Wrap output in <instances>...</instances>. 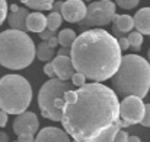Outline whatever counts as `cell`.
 <instances>
[{"label": "cell", "mask_w": 150, "mask_h": 142, "mask_svg": "<svg viewBox=\"0 0 150 142\" xmlns=\"http://www.w3.org/2000/svg\"><path fill=\"white\" fill-rule=\"evenodd\" d=\"M34 141V135L31 133H19L18 135V142H32Z\"/></svg>", "instance_id": "f1b7e54d"}, {"label": "cell", "mask_w": 150, "mask_h": 142, "mask_svg": "<svg viewBox=\"0 0 150 142\" xmlns=\"http://www.w3.org/2000/svg\"><path fill=\"white\" fill-rule=\"evenodd\" d=\"M57 56H70V47H61L57 50Z\"/></svg>", "instance_id": "d6a6232c"}, {"label": "cell", "mask_w": 150, "mask_h": 142, "mask_svg": "<svg viewBox=\"0 0 150 142\" xmlns=\"http://www.w3.org/2000/svg\"><path fill=\"white\" fill-rule=\"evenodd\" d=\"M0 142H9V136L6 132H1L0 131Z\"/></svg>", "instance_id": "d590c367"}, {"label": "cell", "mask_w": 150, "mask_h": 142, "mask_svg": "<svg viewBox=\"0 0 150 142\" xmlns=\"http://www.w3.org/2000/svg\"><path fill=\"white\" fill-rule=\"evenodd\" d=\"M128 136H130V135H128L125 131L118 129V131H117V133H115V136H114V141L112 142H127Z\"/></svg>", "instance_id": "484cf974"}, {"label": "cell", "mask_w": 150, "mask_h": 142, "mask_svg": "<svg viewBox=\"0 0 150 142\" xmlns=\"http://www.w3.org/2000/svg\"><path fill=\"white\" fill-rule=\"evenodd\" d=\"M28 9L26 7H19L18 4L10 6V13H7V22L12 29H19V31H28L26 29V16H28Z\"/></svg>", "instance_id": "4fadbf2b"}, {"label": "cell", "mask_w": 150, "mask_h": 142, "mask_svg": "<svg viewBox=\"0 0 150 142\" xmlns=\"http://www.w3.org/2000/svg\"><path fill=\"white\" fill-rule=\"evenodd\" d=\"M51 65L54 67L55 76L58 79H63V81H69L73 76V73L76 72L73 65H71L70 56H55V57H52Z\"/></svg>", "instance_id": "7c38bea8"}, {"label": "cell", "mask_w": 150, "mask_h": 142, "mask_svg": "<svg viewBox=\"0 0 150 142\" xmlns=\"http://www.w3.org/2000/svg\"><path fill=\"white\" fill-rule=\"evenodd\" d=\"M120 119V101L100 82L85 84L64 94L63 129L74 142H91Z\"/></svg>", "instance_id": "6da1fadb"}, {"label": "cell", "mask_w": 150, "mask_h": 142, "mask_svg": "<svg viewBox=\"0 0 150 142\" xmlns=\"http://www.w3.org/2000/svg\"><path fill=\"white\" fill-rule=\"evenodd\" d=\"M32 101V87L21 75H4L0 78V110L7 114L25 111Z\"/></svg>", "instance_id": "5b68a950"}, {"label": "cell", "mask_w": 150, "mask_h": 142, "mask_svg": "<svg viewBox=\"0 0 150 142\" xmlns=\"http://www.w3.org/2000/svg\"><path fill=\"white\" fill-rule=\"evenodd\" d=\"M40 34V38H41V41H47L48 38H51L52 35H55V32L54 31H51L48 28H45V29H42L41 32H38Z\"/></svg>", "instance_id": "83f0119b"}, {"label": "cell", "mask_w": 150, "mask_h": 142, "mask_svg": "<svg viewBox=\"0 0 150 142\" xmlns=\"http://www.w3.org/2000/svg\"><path fill=\"white\" fill-rule=\"evenodd\" d=\"M121 57L117 38L100 28L83 31L70 47V60L74 70L93 82L111 79L120 66Z\"/></svg>", "instance_id": "7a4b0ae2"}, {"label": "cell", "mask_w": 150, "mask_h": 142, "mask_svg": "<svg viewBox=\"0 0 150 142\" xmlns=\"http://www.w3.org/2000/svg\"><path fill=\"white\" fill-rule=\"evenodd\" d=\"M118 129H121V128H120V123H118V120H117L112 126H109L106 131H103L99 136H96L93 141H91V142H112Z\"/></svg>", "instance_id": "d6986e66"}, {"label": "cell", "mask_w": 150, "mask_h": 142, "mask_svg": "<svg viewBox=\"0 0 150 142\" xmlns=\"http://www.w3.org/2000/svg\"><path fill=\"white\" fill-rule=\"evenodd\" d=\"M18 117L13 120V132L16 135L19 133H31L35 135L40 129V120L35 113L32 111H22L16 114Z\"/></svg>", "instance_id": "9c48e42d"}, {"label": "cell", "mask_w": 150, "mask_h": 142, "mask_svg": "<svg viewBox=\"0 0 150 142\" xmlns=\"http://www.w3.org/2000/svg\"><path fill=\"white\" fill-rule=\"evenodd\" d=\"M117 43H118V47H120V50H121V51H122V50H127V48H130V46H128V41H127V37L117 38Z\"/></svg>", "instance_id": "f546056e"}, {"label": "cell", "mask_w": 150, "mask_h": 142, "mask_svg": "<svg viewBox=\"0 0 150 142\" xmlns=\"http://www.w3.org/2000/svg\"><path fill=\"white\" fill-rule=\"evenodd\" d=\"M139 1H140V0H115V3H117L120 7L125 9V10L134 9V7L139 4Z\"/></svg>", "instance_id": "cb8c5ba5"}, {"label": "cell", "mask_w": 150, "mask_h": 142, "mask_svg": "<svg viewBox=\"0 0 150 142\" xmlns=\"http://www.w3.org/2000/svg\"><path fill=\"white\" fill-rule=\"evenodd\" d=\"M115 15V3L111 0H98L86 6V15L79 22L82 29H88L92 27H106L112 22Z\"/></svg>", "instance_id": "52a82bcc"}, {"label": "cell", "mask_w": 150, "mask_h": 142, "mask_svg": "<svg viewBox=\"0 0 150 142\" xmlns=\"http://www.w3.org/2000/svg\"><path fill=\"white\" fill-rule=\"evenodd\" d=\"M76 32L73 31V29H63L58 35H57V38H58V44L61 46V47H71V44H73V41L76 40Z\"/></svg>", "instance_id": "ffe728a7"}, {"label": "cell", "mask_w": 150, "mask_h": 142, "mask_svg": "<svg viewBox=\"0 0 150 142\" xmlns=\"http://www.w3.org/2000/svg\"><path fill=\"white\" fill-rule=\"evenodd\" d=\"M15 142H18V141H15Z\"/></svg>", "instance_id": "ab89813d"}, {"label": "cell", "mask_w": 150, "mask_h": 142, "mask_svg": "<svg viewBox=\"0 0 150 142\" xmlns=\"http://www.w3.org/2000/svg\"><path fill=\"white\" fill-rule=\"evenodd\" d=\"M44 73L48 76V78H55V73H54V67H52V65L51 63H47L45 66H44Z\"/></svg>", "instance_id": "4dcf8cb0"}, {"label": "cell", "mask_w": 150, "mask_h": 142, "mask_svg": "<svg viewBox=\"0 0 150 142\" xmlns=\"http://www.w3.org/2000/svg\"><path fill=\"white\" fill-rule=\"evenodd\" d=\"M47 43L50 44L51 47H54V48H55L57 46H58V38H57L55 35H52L51 38H48V40H47Z\"/></svg>", "instance_id": "836d02e7"}, {"label": "cell", "mask_w": 150, "mask_h": 142, "mask_svg": "<svg viewBox=\"0 0 150 142\" xmlns=\"http://www.w3.org/2000/svg\"><path fill=\"white\" fill-rule=\"evenodd\" d=\"M111 79L117 95H136L144 98L150 91L149 62L139 54H127L121 57L120 66Z\"/></svg>", "instance_id": "3957f363"}, {"label": "cell", "mask_w": 150, "mask_h": 142, "mask_svg": "<svg viewBox=\"0 0 150 142\" xmlns=\"http://www.w3.org/2000/svg\"><path fill=\"white\" fill-rule=\"evenodd\" d=\"M6 16H7V1L0 0V25L6 21Z\"/></svg>", "instance_id": "4316f807"}, {"label": "cell", "mask_w": 150, "mask_h": 142, "mask_svg": "<svg viewBox=\"0 0 150 142\" xmlns=\"http://www.w3.org/2000/svg\"><path fill=\"white\" fill-rule=\"evenodd\" d=\"M60 15L70 24H79L86 15V4L83 0H66L61 4Z\"/></svg>", "instance_id": "30bf717a"}, {"label": "cell", "mask_w": 150, "mask_h": 142, "mask_svg": "<svg viewBox=\"0 0 150 142\" xmlns=\"http://www.w3.org/2000/svg\"><path fill=\"white\" fill-rule=\"evenodd\" d=\"M112 22H114V28L117 31H120L121 34L130 32L134 28V19L130 15H117L115 13L112 18Z\"/></svg>", "instance_id": "2e32d148"}, {"label": "cell", "mask_w": 150, "mask_h": 142, "mask_svg": "<svg viewBox=\"0 0 150 142\" xmlns=\"http://www.w3.org/2000/svg\"><path fill=\"white\" fill-rule=\"evenodd\" d=\"M35 59V43L19 29H6L0 32V65L10 70L28 67Z\"/></svg>", "instance_id": "277c9868"}, {"label": "cell", "mask_w": 150, "mask_h": 142, "mask_svg": "<svg viewBox=\"0 0 150 142\" xmlns=\"http://www.w3.org/2000/svg\"><path fill=\"white\" fill-rule=\"evenodd\" d=\"M133 19H134V27L140 34L150 35V7L140 9Z\"/></svg>", "instance_id": "5bb4252c"}, {"label": "cell", "mask_w": 150, "mask_h": 142, "mask_svg": "<svg viewBox=\"0 0 150 142\" xmlns=\"http://www.w3.org/2000/svg\"><path fill=\"white\" fill-rule=\"evenodd\" d=\"M127 142H142V141H140V138H139V136H128Z\"/></svg>", "instance_id": "8d00e7d4"}, {"label": "cell", "mask_w": 150, "mask_h": 142, "mask_svg": "<svg viewBox=\"0 0 150 142\" xmlns=\"http://www.w3.org/2000/svg\"><path fill=\"white\" fill-rule=\"evenodd\" d=\"M45 21H47V28L55 32V31L61 27L63 18H61L60 12H54V10H52L48 16H45Z\"/></svg>", "instance_id": "44dd1931"}, {"label": "cell", "mask_w": 150, "mask_h": 142, "mask_svg": "<svg viewBox=\"0 0 150 142\" xmlns=\"http://www.w3.org/2000/svg\"><path fill=\"white\" fill-rule=\"evenodd\" d=\"M149 60H150V50H149Z\"/></svg>", "instance_id": "74e56055"}, {"label": "cell", "mask_w": 150, "mask_h": 142, "mask_svg": "<svg viewBox=\"0 0 150 142\" xmlns=\"http://www.w3.org/2000/svg\"><path fill=\"white\" fill-rule=\"evenodd\" d=\"M61 4H63V1H60V0L54 1V3H52V7H51V10H54V12H60V9H61Z\"/></svg>", "instance_id": "e575fe53"}, {"label": "cell", "mask_w": 150, "mask_h": 142, "mask_svg": "<svg viewBox=\"0 0 150 142\" xmlns=\"http://www.w3.org/2000/svg\"><path fill=\"white\" fill-rule=\"evenodd\" d=\"M83 1H91V0H83Z\"/></svg>", "instance_id": "f35d334b"}, {"label": "cell", "mask_w": 150, "mask_h": 142, "mask_svg": "<svg viewBox=\"0 0 150 142\" xmlns=\"http://www.w3.org/2000/svg\"><path fill=\"white\" fill-rule=\"evenodd\" d=\"M54 53H55V48L51 47L47 41H41L40 46H35V56L41 62H50V60H52Z\"/></svg>", "instance_id": "e0dca14e"}, {"label": "cell", "mask_w": 150, "mask_h": 142, "mask_svg": "<svg viewBox=\"0 0 150 142\" xmlns=\"http://www.w3.org/2000/svg\"><path fill=\"white\" fill-rule=\"evenodd\" d=\"M45 28H47V21H45V16L40 10L28 13V16H26V29L28 31L38 34Z\"/></svg>", "instance_id": "9a60e30c"}, {"label": "cell", "mask_w": 150, "mask_h": 142, "mask_svg": "<svg viewBox=\"0 0 150 142\" xmlns=\"http://www.w3.org/2000/svg\"><path fill=\"white\" fill-rule=\"evenodd\" d=\"M140 123L144 128H150V104H144V113H143V119Z\"/></svg>", "instance_id": "d4e9b609"}, {"label": "cell", "mask_w": 150, "mask_h": 142, "mask_svg": "<svg viewBox=\"0 0 150 142\" xmlns=\"http://www.w3.org/2000/svg\"><path fill=\"white\" fill-rule=\"evenodd\" d=\"M127 41H128V46L133 48V50H140L142 44H143V34H140L139 31H130L128 37H127Z\"/></svg>", "instance_id": "7402d4cb"}, {"label": "cell", "mask_w": 150, "mask_h": 142, "mask_svg": "<svg viewBox=\"0 0 150 142\" xmlns=\"http://www.w3.org/2000/svg\"><path fill=\"white\" fill-rule=\"evenodd\" d=\"M73 88L74 85L69 81L50 78V81H47L38 93V107L42 117L52 122H60L64 105V94Z\"/></svg>", "instance_id": "8992f818"}, {"label": "cell", "mask_w": 150, "mask_h": 142, "mask_svg": "<svg viewBox=\"0 0 150 142\" xmlns=\"http://www.w3.org/2000/svg\"><path fill=\"white\" fill-rule=\"evenodd\" d=\"M32 142H71V139L64 129L47 126L38 132L37 138H34Z\"/></svg>", "instance_id": "8fae6325"}, {"label": "cell", "mask_w": 150, "mask_h": 142, "mask_svg": "<svg viewBox=\"0 0 150 142\" xmlns=\"http://www.w3.org/2000/svg\"><path fill=\"white\" fill-rule=\"evenodd\" d=\"M34 10H51L54 0H19Z\"/></svg>", "instance_id": "ac0fdd59"}, {"label": "cell", "mask_w": 150, "mask_h": 142, "mask_svg": "<svg viewBox=\"0 0 150 142\" xmlns=\"http://www.w3.org/2000/svg\"><path fill=\"white\" fill-rule=\"evenodd\" d=\"M7 120H9L7 113L3 111V110H0V128H4V126L7 125Z\"/></svg>", "instance_id": "1f68e13d"}, {"label": "cell", "mask_w": 150, "mask_h": 142, "mask_svg": "<svg viewBox=\"0 0 150 142\" xmlns=\"http://www.w3.org/2000/svg\"><path fill=\"white\" fill-rule=\"evenodd\" d=\"M144 113V103L136 95H127L120 103V119L128 126L140 123Z\"/></svg>", "instance_id": "ba28073f"}, {"label": "cell", "mask_w": 150, "mask_h": 142, "mask_svg": "<svg viewBox=\"0 0 150 142\" xmlns=\"http://www.w3.org/2000/svg\"><path fill=\"white\" fill-rule=\"evenodd\" d=\"M70 79H71V84H73L74 87H77V88L86 84V76H85L83 73H79V72H74Z\"/></svg>", "instance_id": "603a6c76"}]
</instances>
